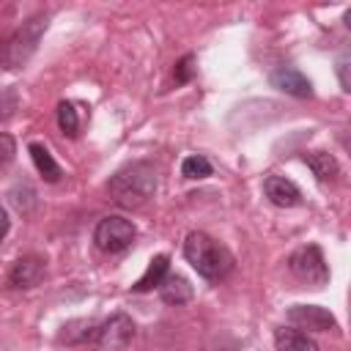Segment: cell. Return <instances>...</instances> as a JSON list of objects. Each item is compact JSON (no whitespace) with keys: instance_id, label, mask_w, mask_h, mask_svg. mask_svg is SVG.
Instances as JSON below:
<instances>
[{"instance_id":"obj_1","label":"cell","mask_w":351,"mask_h":351,"mask_svg":"<svg viewBox=\"0 0 351 351\" xmlns=\"http://www.w3.org/2000/svg\"><path fill=\"white\" fill-rule=\"evenodd\" d=\"M156 192V170L151 162L123 165L107 184V195L112 203L123 208H140Z\"/></svg>"},{"instance_id":"obj_2","label":"cell","mask_w":351,"mask_h":351,"mask_svg":"<svg viewBox=\"0 0 351 351\" xmlns=\"http://www.w3.org/2000/svg\"><path fill=\"white\" fill-rule=\"evenodd\" d=\"M184 258L206 280H222L233 269L230 250L225 244H219L217 239H211L208 233H203V230H192L184 239Z\"/></svg>"},{"instance_id":"obj_3","label":"cell","mask_w":351,"mask_h":351,"mask_svg":"<svg viewBox=\"0 0 351 351\" xmlns=\"http://www.w3.org/2000/svg\"><path fill=\"white\" fill-rule=\"evenodd\" d=\"M47 22H49V16L47 14H36V16H30L27 22H22L5 41H3V47H0V66L3 69H22L27 60H30V55L36 52V47H38V41H41V36H44V30H47Z\"/></svg>"},{"instance_id":"obj_4","label":"cell","mask_w":351,"mask_h":351,"mask_svg":"<svg viewBox=\"0 0 351 351\" xmlns=\"http://www.w3.org/2000/svg\"><path fill=\"white\" fill-rule=\"evenodd\" d=\"M134 239H137V230H134V225H132L129 219H123V217H104V219H99V225H96V230H93L96 247H99L101 252H110V255L129 250V247L134 244Z\"/></svg>"},{"instance_id":"obj_5","label":"cell","mask_w":351,"mask_h":351,"mask_svg":"<svg viewBox=\"0 0 351 351\" xmlns=\"http://www.w3.org/2000/svg\"><path fill=\"white\" fill-rule=\"evenodd\" d=\"M134 332H137L134 329V321L126 313H115L107 321L96 324L90 343L96 348H101V351H121V348H126L134 340Z\"/></svg>"},{"instance_id":"obj_6","label":"cell","mask_w":351,"mask_h":351,"mask_svg":"<svg viewBox=\"0 0 351 351\" xmlns=\"http://www.w3.org/2000/svg\"><path fill=\"white\" fill-rule=\"evenodd\" d=\"M288 269H291L302 282L315 285V288L326 285V280H329V269H326L324 252H321V247H315V244H307V247H299L296 252H291Z\"/></svg>"},{"instance_id":"obj_7","label":"cell","mask_w":351,"mask_h":351,"mask_svg":"<svg viewBox=\"0 0 351 351\" xmlns=\"http://www.w3.org/2000/svg\"><path fill=\"white\" fill-rule=\"evenodd\" d=\"M288 321L293 326H302V329H310V332H329V329L337 326L335 315L321 304H293L288 310Z\"/></svg>"},{"instance_id":"obj_8","label":"cell","mask_w":351,"mask_h":351,"mask_svg":"<svg viewBox=\"0 0 351 351\" xmlns=\"http://www.w3.org/2000/svg\"><path fill=\"white\" fill-rule=\"evenodd\" d=\"M269 80H271V85H274L277 90H282V93H288V96H296V99L313 96L310 80H307L296 66H277Z\"/></svg>"},{"instance_id":"obj_9","label":"cell","mask_w":351,"mask_h":351,"mask_svg":"<svg viewBox=\"0 0 351 351\" xmlns=\"http://www.w3.org/2000/svg\"><path fill=\"white\" fill-rule=\"evenodd\" d=\"M263 195L269 197V203H274L280 208H293L302 203V189L285 176H266L263 178Z\"/></svg>"},{"instance_id":"obj_10","label":"cell","mask_w":351,"mask_h":351,"mask_svg":"<svg viewBox=\"0 0 351 351\" xmlns=\"http://www.w3.org/2000/svg\"><path fill=\"white\" fill-rule=\"evenodd\" d=\"M41 277H44V261H41L38 255H25V258H19V261L11 266V271H8V282H11L14 288H33V285L41 282Z\"/></svg>"},{"instance_id":"obj_11","label":"cell","mask_w":351,"mask_h":351,"mask_svg":"<svg viewBox=\"0 0 351 351\" xmlns=\"http://www.w3.org/2000/svg\"><path fill=\"white\" fill-rule=\"evenodd\" d=\"M192 293H195V288L189 285V280L186 277H181V274H165V280L159 282V296H162V302H167V304H186L189 299H192Z\"/></svg>"},{"instance_id":"obj_12","label":"cell","mask_w":351,"mask_h":351,"mask_svg":"<svg viewBox=\"0 0 351 351\" xmlns=\"http://www.w3.org/2000/svg\"><path fill=\"white\" fill-rule=\"evenodd\" d=\"M27 151H30V156H33V165H36V170L41 173V178H44V181L55 184V181L63 176L60 165L52 159V154H49V148H47L44 143H30V145H27Z\"/></svg>"},{"instance_id":"obj_13","label":"cell","mask_w":351,"mask_h":351,"mask_svg":"<svg viewBox=\"0 0 351 351\" xmlns=\"http://www.w3.org/2000/svg\"><path fill=\"white\" fill-rule=\"evenodd\" d=\"M274 351H318L315 340L299 329H277L274 332Z\"/></svg>"},{"instance_id":"obj_14","label":"cell","mask_w":351,"mask_h":351,"mask_svg":"<svg viewBox=\"0 0 351 351\" xmlns=\"http://www.w3.org/2000/svg\"><path fill=\"white\" fill-rule=\"evenodd\" d=\"M304 165L313 170V176L318 178V181H332L335 176H337V159L332 156V154H326V151H310V154H304Z\"/></svg>"},{"instance_id":"obj_15","label":"cell","mask_w":351,"mask_h":351,"mask_svg":"<svg viewBox=\"0 0 351 351\" xmlns=\"http://www.w3.org/2000/svg\"><path fill=\"white\" fill-rule=\"evenodd\" d=\"M167 269H170V258H167V255H156V258H151L145 274H143L132 288L140 291V293H143V291H151V288H159V282L165 280Z\"/></svg>"},{"instance_id":"obj_16","label":"cell","mask_w":351,"mask_h":351,"mask_svg":"<svg viewBox=\"0 0 351 351\" xmlns=\"http://www.w3.org/2000/svg\"><path fill=\"white\" fill-rule=\"evenodd\" d=\"M181 176L184 178H208L211 176V162L200 154H192L181 162Z\"/></svg>"},{"instance_id":"obj_17","label":"cell","mask_w":351,"mask_h":351,"mask_svg":"<svg viewBox=\"0 0 351 351\" xmlns=\"http://www.w3.org/2000/svg\"><path fill=\"white\" fill-rule=\"evenodd\" d=\"M58 126L66 132V134H77L80 129V115H77V107L71 101H60L58 104Z\"/></svg>"},{"instance_id":"obj_18","label":"cell","mask_w":351,"mask_h":351,"mask_svg":"<svg viewBox=\"0 0 351 351\" xmlns=\"http://www.w3.org/2000/svg\"><path fill=\"white\" fill-rule=\"evenodd\" d=\"M14 156H16V143H14V137H11L8 132H0V176L11 167Z\"/></svg>"},{"instance_id":"obj_19","label":"cell","mask_w":351,"mask_h":351,"mask_svg":"<svg viewBox=\"0 0 351 351\" xmlns=\"http://www.w3.org/2000/svg\"><path fill=\"white\" fill-rule=\"evenodd\" d=\"M195 74V55H184L176 63V82H189Z\"/></svg>"},{"instance_id":"obj_20","label":"cell","mask_w":351,"mask_h":351,"mask_svg":"<svg viewBox=\"0 0 351 351\" xmlns=\"http://www.w3.org/2000/svg\"><path fill=\"white\" fill-rule=\"evenodd\" d=\"M348 66H351L348 55H340V58H337V80H340V88H343L346 93L351 90V80H348Z\"/></svg>"},{"instance_id":"obj_21","label":"cell","mask_w":351,"mask_h":351,"mask_svg":"<svg viewBox=\"0 0 351 351\" xmlns=\"http://www.w3.org/2000/svg\"><path fill=\"white\" fill-rule=\"evenodd\" d=\"M8 228H11V219H8V214H5V208H0V241L5 239V233H8Z\"/></svg>"}]
</instances>
